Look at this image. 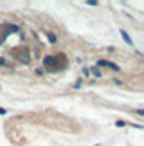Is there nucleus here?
I'll list each match as a JSON object with an SVG mask.
<instances>
[{"label": "nucleus", "mask_w": 144, "mask_h": 146, "mask_svg": "<svg viewBox=\"0 0 144 146\" xmlns=\"http://www.w3.org/2000/svg\"><path fill=\"white\" fill-rule=\"evenodd\" d=\"M5 114V108H2V106H0V115H4Z\"/></svg>", "instance_id": "5"}, {"label": "nucleus", "mask_w": 144, "mask_h": 146, "mask_svg": "<svg viewBox=\"0 0 144 146\" xmlns=\"http://www.w3.org/2000/svg\"><path fill=\"white\" fill-rule=\"evenodd\" d=\"M121 35H123V38H124V42H126V43H130V45H131V38L128 36V33H126V31H121Z\"/></svg>", "instance_id": "2"}, {"label": "nucleus", "mask_w": 144, "mask_h": 146, "mask_svg": "<svg viewBox=\"0 0 144 146\" xmlns=\"http://www.w3.org/2000/svg\"><path fill=\"white\" fill-rule=\"evenodd\" d=\"M101 65L108 67V69H112V70H117V69H119V67L115 65V63H112V61H106V60H101V61H99V67H101Z\"/></svg>", "instance_id": "1"}, {"label": "nucleus", "mask_w": 144, "mask_h": 146, "mask_svg": "<svg viewBox=\"0 0 144 146\" xmlns=\"http://www.w3.org/2000/svg\"><path fill=\"white\" fill-rule=\"evenodd\" d=\"M92 74H94V76H101V72H99V69H96V67H94V69H92Z\"/></svg>", "instance_id": "3"}, {"label": "nucleus", "mask_w": 144, "mask_h": 146, "mask_svg": "<svg viewBox=\"0 0 144 146\" xmlns=\"http://www.w3.org/2000/svg\"><path fill=\"white\" fill-rule=\"evenodd\" d=\"M0 65H5V60H2V58H0Z\"/></svg>", "instance_id": "6"}, {"label": "nucleus", "mask_w": 144, "mask_h": 146, "mask_svg": "<svg viewBox=\"0 0 144 146\" xmlns=\"http://www.w3.org/2000/svg\"><path fill=\"white\" fill-rule=\"evenodd\" d=\"M124 125H126L124 121H115V126H119V128H121V126H124Z\"/></svg>", "instance_id": "4"}]
</instances>
